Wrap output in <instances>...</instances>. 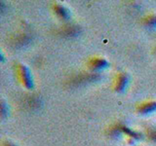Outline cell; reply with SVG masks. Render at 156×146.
Here are the masks:
<instances>
[{
	"label": "cell",
	"mask_w": 156,
	"mask_h": 146,
	"mask_svg": "<svg viewBox=\"0 0 156 146\" xmlns=\"http://www.w3.org/2000/svg\"><path fill=\"white\" fill-rule=\"evenodd\" d=\"M17 73H18V78L21 84L26 88V89L31 90L34 83H33V78L31 75V72L29 70V68L24 65V64H19L17 66Z\"/></svg>",
	"instance_id": "obj_1"
},
{
	"label": "cell",
	"mask_w": 156,
	"mask_h": 146,
	"mask_svg": "<svg viewBox=\"0 0 156 146\" xmlns=\"http://www.w3.org/2000/svg\"><path fill=\"white\" fill-rule=\"evenodd\" d=\"M129 84V76L127 73H119L114 82V91L117 92H123Z\"/></svg>",
	"instance_id": "obj_2"
},
{
	"label": "cell",
	"mask_w": 156,
	"mask_h": 146,
	"mask_svg": "<svg viewBox=\"0 0 156 146\" xmlns=\"http://www.w3.org/2000/svg\"><path fill=\"white\" fill-rule=\"evenodd\" d=\"M89 68L92 70H102L108 66V62L102 57H92L88 62Z\"/></svg>",
	"instance_id": "obj_3"
},
{
	"label": "cell",
	"mask_w": 156,
	"mask_h": 146,
	"mask_svg": "<svg viewBox=\"0 0 156 146\" xmlns=\"http://www.w3.org/2000/svg\"><path fill=\"white\" fill-rule=\"evenodd\" d=\"M138 112L140 114H150L156 111V101H146L138 106Z\"/></svg>",
	"instance_id": "obj_4"
},
{
	"label": "cell",
	"mask_w": 156,
	"mask_h": 146,
	"mask_svg": "<svg viewBox=\"0 0 156 146\" xmlns=\"http://www.w3.org/2000/svg\"><path fill=\"white\" fill-rule=\"evenodd\" d=\"M53 9L60 18H62L63 19H68L70 18V11L67 8H66L65 6H62V5L55 4L53 6Z\"/></svg>",
	"instance_id": "obj_5"
},
{
	"label": "cell",
	"mask_w": 156,
	"mask_h": 146,
	"mask_svg": "<svg viewBox=\"0 0 156 146\" xmlns=\"http://www.w3.org/2000/svg\"><path fill=\"white\" fill-rule=\"evenodd\" d=\"M144 24L146 26L150 28H155L156 27V16L155 15H150L144 19Z\"/></svg>",
	"instance_id": "obj_6"
},
{
	"label": "cell",
	"mask_w": 156,
	"mask_h": 146,
	"mask_svg": "<svg viewBox=\"0 0 156 146\" xmlns=\"http://www.w3.org/2000/svg\"><path fill=\"white\" fill-rule=\"evenodd\" d=\"M0 106H1V115H2V117H5L8 113V110H6V106H8V105L5 103L4 100H1V105Z\"/></svg>",
	"instance_id": "obj_7"
},
{
	"label": "cell",
	"mask_w": 156,
	"mask_h": 146,
	"mask_svg": "<svg viewBox=\"0 0 156 146\" xmlns=\"http://www.w3.org/2000/svg\"><path fill=\"white\" fill-rule=\"evenodd\" d=\"M2 146H16V145L12 142H10V141H5V142L2 144Z\"/></svg>",
	"instance_id": "obj_8"
}]
</instances>
